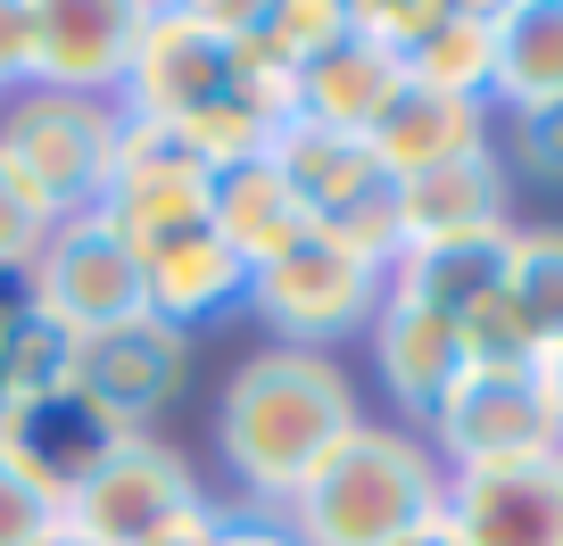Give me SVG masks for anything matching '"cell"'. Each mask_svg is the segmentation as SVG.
I'll return each mask as SVG.
<instances>
[{"mask_svg":"<svg viewBox=\"0 0 563 546\" xmlns=\"http://www.w3.org/2000/svg\"><path fill=\"white\" fill-rule=\"evenodd\" d=\"M356 423H365V398L340 356L249 348L216 389V464L232 489L224 505L282 513Z\"/></svg>","mask_w":563,"mask_h":546,"instance_id":"cell-1","label":"cell"},{"mask_svg":"<svg viewBox=\"0 0 563 546\" xmlns=\"http://www.w3.org/2000/svg\"><path fill=\"white\" fill-rule=\"evenodd\" d=\"M448 513V464L431 456L415 423H356L332 456L307 472V489L282 505L299 546H398L406 530Z\"/></svg>","mask_w":563,"mask_h":546,"instance_id":"cell-2","label":"cell"},{"mask_svg":"<svg viewBox=\"0 0 563 546\" xmlns=\"http://www.w3.org/2000/svg\"><path fill=\"white\" fill-rule=\"evenodd\" d=\"M249 9L257 0H141L117 108L141 124H191L199 108L232 100V34Z\"/></svg>","mask_w":563,"mask_h":546,"instance_id":"cell-3","label":"cell"},{"mask_svg":"<svg viewBox=\"0 0 563 546\" xmlns=\"http://www.w3.org/2000/svg\"><path fill=\"white\" fill-rule=\"evenodd\" d=\"M117 142H124L117 100H84V91H18V100H0V158L34 182L58 224L100 208Z\"/></svg>","mask_w":563,"mask_h":546,"instance_id":"cell-4","label":"cell"},{"mask_svg":"<svg viewBox=\"0 0 563 546\" xmlns=\"http://www.w3.org/2000/svg\"><path fill=\"white\" fill-rule=\"evenodd\" d=\"M382 282L373 265H356L349 248H332L323 232H307L290 257L257 265L249 274L241 315H257L265 348H307V356H340L349 339H365L373 307H382Z\"/></svg>","mask_w":563,"mask_h":546,"instance_id":"cell-5","label":"cell"},{"mask_svg":"<svg viewBox=\"0 0 563 546\" xmlns=\"http://www.w3.org/2000/svg\"><path fill=\"white\" fill-rule=\"evenodd\" d=\"M199 505H208V489H199L191 456L166 447L158 431H141V439H108L84 464V480L67 489V530L91 546H158Z\"/></svg>","mask_w":563,"mask_h":546,"instance_id":"cell-6","label":"cell"},{"mask_svg":"<svg viewBox=\"0 0 563 546\" xmlns=\"http://www.w3.org/2000/svg\"><path fill=\"white\" fill-rule=\"evenodd\" d=\"M422 439L448 472H497V464L555 456V405L539 365H464L448 398L422 414Z\"/></svg>","mask_w":563,"mask_h":546,"instance_id":"cell-7","label":"cell"},{"mask_svg":"<svg viewBox=\"0 0 563 546\" xmlns=\"http://www.w3.org/2000/svg\"><path fill=\"white\" fill-rule=\"evenodd\" d=\"M25 307L42 323H58L67 339H91V332H117V323L150 315V290H141V257L100 224V215H67L51 224L42 257L25 265Z\"/></svg>","mask_w":563,"mask_h":546,"instance_id":"cell-8","label":"cell"},{"mask_svg":"<svg viewBox=\"0 0 563 546\" xmlns=\"http://www.w3.org/2000/svg\"><path fill=\"white\" fill-rule=\"evenodd\" d=\"M191 381V339L158 315H133L117 332H91L75 339V381L67 398L84 405L91 423L108 439H141V431H158V414L183 398Z\"/></svg>","mask_w":563,"mask_h":546,"instance_id":"cell-9","label":"cell"},{"mask_svg":"<svg viewBox=\"0 0 563 546\" xmlns=\"http://www.w3.org/2000/svg\"><path fill=\"white\" fill-rule=\"evenodd\" d=\"M208 199H216V175L191 158V142H183L175 124L124 116L117 166H108V191H100L91 215L141 257V248H158V241H175V232L208 224Z\"/></svg>","mask_w":563,"mask_h":546,"instance_id":"cell-10","label":"cell"},{"mask_svg":"<svg viewBox=\"0 0 563 546\" xmlns=\"http://www.w3.org/2000/svg\"><path fill=\"white\" fill-rule=\"evenodd\" d=\"M563 348V224H514L497 299L464 323V365H547Z\"/></svg>","mask_w":563,"mask_h":546,"instance_id":"cell-11","label":"cell"},{"mask_svg":"<svg viewBox=\"0 0 563 546\" xmlns=\"http://www.w3.org/2000/svg\"><path fill=\"white\" fill-rule=\"evenodd\" d=\"M365 356H373V381L382 398L398 405V423L422 431V414L448 398V381L464 372V323H448L440 307L406 299L398 282H382V307L365 323Z\"/></svg>","mask_w":563,"mask_h":546,"instance_id":"cell-12","label":"cell"},{"mask_svg":"<svg viewBox=\"0 0 563 546\" xmlns=\"http://www.w3.org/2000/svg\"><path fill=\"white\" fill-rule=\"evenodd\" d=\"M456 546H563V447L497 472H448Z\"/></svg>","mask_w":563,"mask_h":546,"instance_id":"cell-13","label":"cell"},{"mask_svg":"<svg viewBox=\"0 0 563 546\" xmlns=\"http://www.w3.org/2000/svg\"><path fill=\"white\" fill-rule=\"evenodd\" d=\"M389 191H398L406 257L514 232V175H506V158H497V142L473 149V158H456V166H431V175H415V182H389ZM406 257H398V265H406Z\"/></svg>","mask_w":563,"mask_h":546,"instance_id":"cell-14","label":"cell"},{"mask_svg":"<svg viewBox=\"0 0 563 546\" xmlns=\"http://www.w3.org/2000/svg\"><path fill=\"white\" fill-rule=\"evenodd\" d=\"M133 18H141V0H42L34 91L117 100L124 58H133Z\"/></svg>","mask_w":563,"mask_h":546,"instance_id":"cell-15","label":"cell"},{"mask_svg":"<svg viewBox=\"0 0 563 546\" xmlns=\"http://www.w3.org/2000/svg\"><path fill=\"white\" fill-rule=\"evenodd\" d=\"M489 142H497V108L448 100V91H422V83H406L398 100L373 116V133H365L373 166H382L389 182H415V175H431V166H456V158H473V149H489Z\"/></svg>","mask_w":563,"mask_h":546,"instance_id":"cell-16","label":"cell"},{"mask_svg":"<svg viewBox=\"0 0 563 546\" xmlns=\"http://www.w3.org/2000/svg\"><path fill=\"white\" fill-rule=\"evenodd\" d=\"M141 290H150V315H158V323H175L183 339H199L208 323L241 315L249 265L232 257L208 224H191V232H175V241L141 248Z\"/></svg>","mask_w":563,"mask_h":546,"instance_id":"cell-17","label":"cell"},{"mask_svg":"<svg viewBox=\"0 0 563 546\" xmlns=\"http://www.w3.org/2000/svg\"><path fill=\"white\" fill-rule=\"evenodd\" d=\"M398 91H406V67L373 34H356V18L340 25L323 51L299 58V116L332 124V133H373V116H382Z\"/></svg>","mask_w":563,"mask_h":546,"instance_id":"cell-18","label":"cell"},{"mask_svg":"<svg viewBox=\"0 0 563 546\" xmlns=\"http://www.w3.org/2000/svg\"><path fill=\"white\" fill-rule=\"evenodd\" d=\"M265 166H274L282 191L307 208V224H332V215H349L356 199H373V191L389 182L382 166H373L365 133H332V124H307V116H290V124L274 133Z\"/></svg>","mask_w":563,"mask_h":546,"instance_id":"cell-19","label":"cell"},{"mask_svg":"<svg viewBox=\"0 0 563 546\" xmlns=\"http://www.w3.org/2000/svg\"><path fill=\"white\" fill-rule=\"evenodd\" d=\"M208 232L232 248V257L257 274V265H274V257H290V248L307 241V208L290 191H282V175L274 166H232V175H216V199H208Z\"/></svg>","mask_w":563,"mask_h":546,"instance_id":"cell-20","label":"cell"},{"mask_svg":"<svg viewBox=\"0 0 563 546\" xmlns=\"http://www.w3.org/2000/svg\"><path fill=\"white\" fill-rule=\"evenodd\" d=\"M563 108V0H497V116Z\"/></svg>","mask_w":563,"mask_h":546,"instance_id":"cell-21","label":"cell"},{"mask_svg":"<svg viewBox=\"0 0 563 546\" xmlns=\"http://www.w3.org/2000/svg\"><path fill=\"white\" fill-rule=\"evenodd\" d=\"M406 83L497 108V0H448V18L406 51Z\"/></svg>","mask_w":563,"mask_h":546,"instance_id":"cell-22","label":"cell"},{"mask_svg":"<svg viewBox=\"0 0 563 546\" xmlns=\"http://www.w3.org/2000/svg\"><path fill=\"white\" fill-rule=\"evenodd\" d=\"M497 265H506V232L497 241H456V248H422V257H406L389 282L406 290V299L440 307L448 323H473L481 307L497 299Z\"/></svg>","mask_w":563,"mask_h":546,"instance_id":"cell-23","label":"cell"},{"mask_svg":"<svg viewBox=\"0 0 563 546\" xmlns=\"http://www.w3.org/2000/svg\"><path fill=\"white\" fill-rule=\"evenodd\" d=\"M67 530V489L0 439V546H51Z\"/></svg>","mask_w":563,"mask_h":546,"instance_id":"cell-24","label":"cell"},{"mask_svg":"<svg viewBox=\"0 0 563 546\" xmlns=\"http://www.w3.org/2000/svg\"><path fill=\"white\" fill-rule=\"evenodd\" d=\"M183 142H191V158L208 166V175H232V166H257L265 149H274V133L282 124L265 116V108H249L241 91H232V100H216V108H199L191 124H175Z\"/></svg>","mask_w":563,"mask_h":546,"instance_id":"cell-25","label":"cell"},{"mask_svg":"<svg viewBox=\"0 0 563 546\" xmlns=\"http://www.w3.org/2000/svg\"><path fill=\"white\" fill-rule=\"evenodd\" d=\"M51 224H58V215L42 208V191H34L9 158H0V282H25V265L42 257Z\"/></svg>","mask_w":563,"mask_h":546,"instance_id":"cell-26","label":"cell"},{"mask_svg":"<svg viewBox=\"0 0 563 546\" xmlns=\"http://www.w3.org/2000/svg\"><path fill=\"white\" fill-rule=\"evenodd\" d=\"M497 158L506 175H530V182H563V108H539V116H497Z\"/></svg>","mask_w":563,"mask_h":546,"instance_id":"cell-27","label":"cell"},{"mask_svg":"<svg viewBox=\"0 0 563 546\" xmlns=\"http://www.w3.org/2000/svg\"><path fill=\"white\" fill-rule=\"evenodd\" d=\"M257 18H265V34H274L290 58H307V51H323V42L349 25V0H257Z\"/></svg>","mask_w":563,"mask_h":546,"instance_id":"cell-28","label":"cell"},{"mask_svg":"<svg viewBox=\"0 0 563 546\" xmlns=\"http://www.w3.org/2000/svg\"><path fill=\"white\" fill-rule=\"evenodd\" d=\"M34 51H42V0H0V100L34 91Z\"/></svg>","mask_w":563,"mask_h":546,"instance_id":"cell-29","label":"cell"},{"mask_svg":"<svg viewBox=\"0 0 563 546\" xmlns=\"http://www.w3.org/2000/svg\"><path fill=\"white\" fill-rule=\"evenodd\" d=\"M216 546H299V530L282 513H257V505H224L216 513Z\"/></svg>","mask_w":563,"mask_h":546,"instance_id":"cell-30","label":"cell"},{"mask_svg":"<svg viewBox=\"0 0 563 546\" xmlns=\"http://www.w3.org/2000/svg\"><path fill=\"white\" fill-rule=\"evenodd\" d=\"M539 381H547V405H555V447H563V348L539 365Z\"/></svg>","mask_w":563,"mask_h":546,"instance_id":"cell-31","label":"cell"},{"mask_svg":"<svg viewBox=\"0 0 563 546\" xmlns=\"http://www.w3.org/2000/svg\"><path fill=\"white\" fill-rule=\"evenodd\" d=\"M398 546H456V530H448V513H440V522H422V530H406Z\"/></svg>","mask_w":563,"mask_h":546,"instance_id":"cell-32","label":"cell"},{"mask_svg":"<svg viewBox=\"0 0 563 546\" xmlns=\"http://www.w3.org/2000/svg\"><path fill=\"white\" fill-rule=\"evenodd\" d=\"M51 546H91V538H75V530H58V538H51Z\"/></svg>","mask_w":563,"mask_h":546,"instance_id":"cell-33","label":"cell"}]
</instances>
